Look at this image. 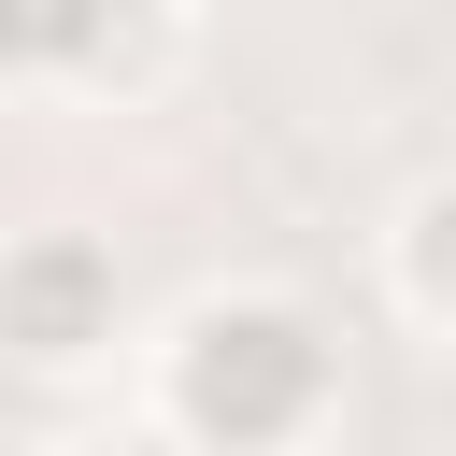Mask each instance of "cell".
<instances>
[{
  "instance_id": "cell-1",
  "label": "cell",
  "mask_w": 456,
  "mask_h": 456,
  "mask_svg": "<svg viewBox=\"0 0 456 456\" xmlns=\"http://www.w3.org/2000/svg\"><path fill=\"white\" fill-rule=\"evenodd\" d=\"M142 413L171 456H314L342 428V328L299 285H200L142 328Z\"/></svg>"
},
{
  "instance_id": "cell-2",
  "label": "cell",
  "mask_w": 456,
  "mask_h": 456,
  "mask_svg": "<svg viewBox=\"0 0 456 456\" xmlns=\"http://www.w3.org/2000/svg\"><path fill=\"white\" fill-rule=\"evenodd\" d=\"M128 342H142V299H128V256H114L100 228L43 214V228L0 242V370H28V385H100Z\"/></svg>"
},
{
  "instance_id": "cell-3",
  "label": "cell",
  "mask_w": 456,
  "mask_h": 456,
  "mask_svg": "<svg viewBox=\"0 0 456 456\" xmlns=\"http://www.w3.org/2000/svg\"><path fill=\"white\" fill-rule=\"evenodd\" d=\"M171 43H185V14L171 0H0V86H28V100H142L157 71H171Z\"/></svg>"
},
{
  "instance_id": "cell-4",
  "label": "cell",
  "mask_w": 456,
  "mask_h": 456,
  "mask_svg": "<svg viewBox=\"0 0 456 456\" xmlns=\"http://www.w3.org/2000/svg\"><path fill=\"white\" fill-rule=\"evenodd\" d=\"M385 314L413 328V342H456V171H428L399 214H385Z\"/></svg>"
}]
</instances>
